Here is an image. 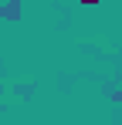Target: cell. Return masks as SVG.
Segmentation results:
<instances>
[{"mask_svg": "<svg viewBox=\"0 0 122 125\" xmlns=\"http://www.w3.org/2000/svg\"><path fill=\"white\" fill-rule=\"evenodd\" d=\"M85 3H102V0H85Z\"/></svg>", "mask_w": 122, "mask_h": 125, "instance_id": "obj_1", "label": "cell"}]
</instances>
